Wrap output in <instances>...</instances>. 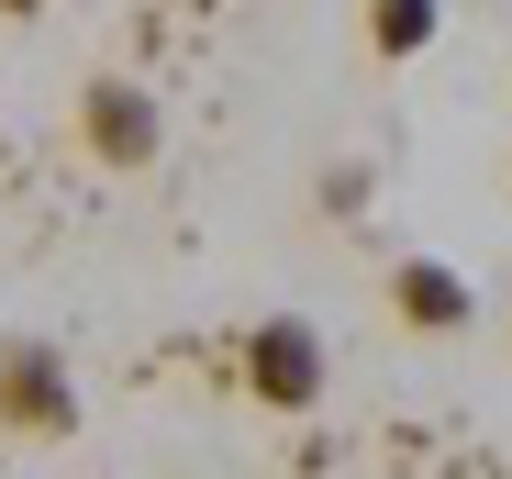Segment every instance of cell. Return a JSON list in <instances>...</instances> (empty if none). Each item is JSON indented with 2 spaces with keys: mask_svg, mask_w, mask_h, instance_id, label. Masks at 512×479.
<instances>
[{
  "mask_svg": "<svg viewBox=\"0 0 512 479\" xmlns=\"http://www.w3.org/2000/svg\"><path fill=\"white\" fill-rule=\"evenodd\" d=\"M78 424V379L45 335H12L0 346V435H23V446H56Z\"/></svg>",
  "mask_w": 512,
  "mask_h": 479,
  "instance_id": "obj_2",
  "label": "cell"
},
{
  "mask_svg": "<svg viewBox=\"0 0 512 479\" xmlns=\"http://www.w3.org/2000/svg\"><path fill=\"white\" fill-rule=\"evenodd\" d=\"M234 379H245V402H256V413H312L334 368H323V335L301 324V312H268V324H245Z\"/></svg>",
  "mask_w": 512,
  "mask_h": 479,
  "instance_id": "obj_1",
  "label": "cell"
},
{
  "mask_svg": "<svg viewBox=\"0 0 512 479\" xmlns=\"http://www.w3.org/2000/svg\"><path fill=\"white\" fill-rule=\"evenodd\" d=\"M357 201H368V168H334V179H323V212H334V223H346Z\"/></svg>",
  "mask_w": 512,
  "mask_h": 479,
  "instance_id": "obj_6",
  "label": "cell"
},
{
  "mask_svg": "<svg viewBox=\"0 0 512 479\" xmlns=\"http://www.w3.org/2000/svg\"><path fill=\"white\" fill-rule=\"evenodd\" d=\"M78 145H90L112 179L156 168V145H167V112H156V90H145V78H90V90H78Z\"/></svg>",
  "mask_w": 512,
  "mask_h": 479,
  "instance_id": "obj_3",
  "label": "cell"
},
{
  "mask_svg": "<svg viewBox=\"0 0 512 479\" xmlns=\"http://www.w3.org/2000/svg\"><path fill=\"white\" fill-rule=\"evenodd\" d=\"M435 23H446V0H357L368 56H423V45H435Z\"/></svg>",
  "mask_w": 512,
  "mask_h": 479,
  "instance_id": "obj_5",
  "label": "cell"
},
{
  "mask_svg": "<svg viewBox=\"0 0 512 479\" xmlns=\"http://www.w3.org/2000/svg\"><path fill=\"white\" fill-rule=\"evenodd\" d=\"M390 312H401L412 335H457L479 301H468V279H457V268H435V257H401V268H390Z\"/></svg>",
  "mask_w": 512,
  "mask_h": 479,
  "instance_id": "obj_4",
  "label": "cell"
},
{
  "mask_svg": "<svg viewBox=\"0 0 512 479\" xmlns=\"http://www.w3.org/2000/svg\"><path fill=\"white\" fill-rule=\"evenodd\" d=\"M34 12H45V0H0V23H34Z\"/></svg>",
  "mask_w": 512,
  "mask_h": 479,
  "instance_id": "obj_7",
  "label": "cell"
}]
</instances>
